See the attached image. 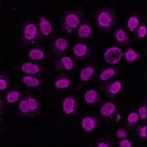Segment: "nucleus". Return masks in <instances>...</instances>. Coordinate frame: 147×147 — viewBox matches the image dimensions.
Instances as JSON below:
<instances>
[{"mask_svg":"<svg viewBox=\"0 0 147 147\" xmlns=\"http://www.w3.org/2000/svg\"><path fill=\"white\" fill-rule=\"evenodd\" d=\"M117 21V12L113 8H103L97 12V24L99 29L102 32H108L111 30Z\"/></svg>","mask_w":147,"mask_h":147,"instance_id":"f257e3e1","label":"nucleus"},{"mask_svg":"<svg viewBox=\"0 0 147 147\" xmlns=\"http://www.w3.org/2000/svg\"><path fill=\"white\" fill-rule=\"evenodd\" d=\"M84 16V12L80 10H73L64 12L61 20V27L66 33L72 34L80 25Z\"/></svg>","mask_w":147,"mask_h":147,"instance_id":"f03ea898","label":"nucleus"},{"mask_svg":"<svg viewBox=\"0 0 147 147\" xmlns=\"http://www.w3.org/2000/svg\"><path fill=\"white\" fill-rule=\"evenodd\" d=\"M18 109L21 115L32 117L39 113L40 108L38 101L36 99L32 97H27L21 101Z\"/></svg>","mask_w":147,"mask_h":147,"instance_id":"7ed1b4c3","label":"nucleus"},{"mask_svg":"<svg viewBox=\"0 0 147 147\" xmlns=\"http://www.w3.org/2000/svg\"><path fill=\"white\" fill-rule=\"evenodd\" d=\"M123 82L121 80H110L103 86L102 90L105 95L109 98H115L123 89Z\"/></svg>","mask_w":147,"mask_h":147,"instance_id":"20e7f679","label":"nucleus"},{"mask_svg":"<svg viewBox=\"0 0 147 147\" xmlns=\"http://www.w3.org/2000/svg\"><path fill=\"white\" fill-rule=\"evenodd\" d=\"M122 56V50L119 47H112L106 51L104 59L108 64H117L121 61Z\"/></svg>","mask_w":147,"mask_h":147,"instance_id":"39448f33","label":"nucleus"},{"mask_svg":"<svg viewBox=\"0 0 147 147\" xmlns=\"http://www.w3.org/2000/svg\"><path fill=\"white\" fill-rule=\"evenodd\" d=\"M117 107L115 103L112 102L106 103L100 109L101 114L107 120H111L115 118L117 114Z\"/></svg>","mask_w":147,"mask_h":147,"instance_id":"423d86ee","label":"nucleus"},{"mask_svg":"<svg viewBox=\"0 0 147 147\" xmlns=\"http://www.w3.org/2000/svg\"><path fill=\"white\" fill-rule=\"evenodd\" d=\"M73 53L76 58L80 59V60H84L89 57L90 49L85 44L78 43L74 47Z\"/></svg>","mask_w":147,"mask_h":147,"instance_id":"0eeeda50","label":"nucleus"},{"mask_svg":"<svg viewBox=\"0 0 147 147\" xmlns=\"http://www.w3.org/2000/svg\"><path fill=\"white\" fill-rule=\"evenodd\" d=\"M63 112L65 114L71 115L76 112L77 109V103L76 99L71 97H66L64 99L63 104H62Z\"/></svg>","mask_w":147,"mask_h":147,"instance_id":"6e6552de","label":"nucleus"},{"mask_svg":"<svg viewBox=\"0 0 147 147\" xmlns=\"http://www.w3.org/2000/svg\"><path fill=\"white\" fill-rule=\"evenodd\" d=\"M74 67L72 59L68 56H64L55 62V68L59 71H70Z\"/></svg>","mask_w":147,"mask_h":147,"instance_id":"1a4fd4ad","label":"nucleus"},{"mask_svg":"<svg viewBox=\"0 0 147 147\" xmlns=\"http://www.w3.org/2000/svg\"><path fill=\"white\" fill-rule=\"evenodd\" d=\"M69 47V43L65 38H60L57 39L53 44V51L56 56H61L65 53Z\"/></svg>","mask_w":147,"mask_h":147,"instance_id":"9d476101","label":"nucleus"},{"mask_svg":"<svg viewBox=\"0 0 147 147\" xmlns=\"http://www.w3.org/2000/svg\"><path fill=\"white\" fill-rule=\"evenodd\" d=\"M78 34L79 38H82V39H88V38H91L93 34L91 25L89 22L82 23L78 28Z\"/></svg>","mask_w":147,"mask_h":147,"instance_id":"9b49d317","label":"nucleus"},{"mask_svg":"<svg viewBox=\"0 0 147 147\" xmlns=\"http://www.w3.org/2000/svg\"><path fill=\"white\" fill-rule=\"evenodd\" d=\"M140 25V16L138 14H131L127 20L126 25L131 33H135Z\"/></svg>","mask_w":147,"mask_h":147,"instance_id":"f8f14e48","label":"nucleus"},{"mask_svg":"<svg viewBox=\"0 0 147 147\" xmlns=\"http://www.w3.org/2000/svg\"><path fill=\"white\" fill-rule=\"evenodd\" d=\"M97 125V118L94 116H91L84 117L81 122V125L82 128L87 131H93L96 127Z\"/></svg>","mask_w":147,"mask_h":147,"instance_id":"ddd939ff","label":"nucleus"},{"mask_svg":"<svg viewBox=\"0 0 147 147\" xmlns=\"http://www.w3.org/2000/svg\"><path fill=\"white\" fill-rule=\"evenodd\" d=\"M24 38L27 41H32L38 36V29L34 24L30 23L25 27L23 32Z\"/></svg>","mask_w":147,"mask_h":147,"instance_id":"4468645a","label":"nucleus"},{"mask_svg":"<svg viewBox=\"0 0 147 147\" xmlns=\"http://www.w3.org/2000/svg\"><path fill=\"white\" fill-rule=\"evenodd\" d=\"M115 38L117 41L121 45H127L129 43V38L124 29L119 28L116 29Z\"/></svg>","mask_w":147,"mask_h":147,"instance_id":"2eb2a0df","label":"nucleus"},{"mask_svg":"<svg viewBox=\"0 0 147 147\" xmlns=\"http://www.w3.org/2000/svg\"><path fill=\"white\" fill-rule=\"evenodd\" d=\"M39 26L40 32L44 36H49L53 31V27L51 23L45 17H41L40 19Z\"/></svg>","mask_w":147,"mask_h":147,"instance_id":"dca6fc26","label":"nucleus"},{"mask_svg":"<svg viewBox=\"0 0 147 147\" xmlns=\"http://www.w3.org/2000/svg\"><path fill=\"white\" fill-rule=\"evenodd\" d=\"M84 101L88 104L97 103L100 101V95L95 90H89L84 94Z\"/></svg>","mask_w":147,"mask_h":147,"instance_id":"f3484780","label":"nucleus"},{"mask_svg":"<svg viewBox=\"0 0 147 147\" xmlns=\"http://www.w3.org/2000/svg\"><path fill=\"white\" fill-rule=\"evenodd\" d=\"M117 73H118V71L117 69H113V68H108L100 73V79L102 82H108V81L114 80Z\"/></svg>","mask_w":147,"mask_h":147,"instance_id":"a211bd4d","label":"nucleus"},{"mask_svg":"<svg viewBox=\"0 0 147 147\" xmlns=\"http://www.w3.org/2000/svg\"><path fill=\"white\" fill-rule=\"evenodd\" d=\"M95 69L93 67L89 66V67H84L83 69L80 71V78L82 82H88L93 78L95 75Z\"/></svg>","mask_w":147,"mask_h":147,"instance_id":"6ab92c4d","label":"nucleus"},{"mask_svg":"<svg viewBox=\"0 0 147 147\" xmlns=\"http://www.w3.org/2000/svg\"><path fill=\"white\" fill-rule=\"evenodd\" d=\"M124 56L126 61L129 64H133L140 58L138 53L131 48L127 49L125 51Z\"/></svg>","mask_w":147,"mask_h":147,"instance_id":"aec40b11","label":"nucleus"},{"mask_svg":"<svg viewBox=\"0 0 147 147\" xmlns=\"http://www.w3.org/2000/svg\"><path fill=\"white\" fill-rule=\"evenodd\" d=\"M21 69L23 72L25 73H28V74H36V73H39L40 67L36 64L29 63H24L22 64Z\"/></svg>","mask_w":147,"mask_h":147,"instance_id":"412c9836","label":"nucleus"},{"mask_svg":"<svg viewBox=\"0 0 147 147\" xmlns=\"http://www.w3.org/2000/svg\"><path fill=\"white\" fill-rule=\"evenodd\" d=\"M71 84L70 79L66 76H61L57 79L55 82V87L58 89H65Z\"/></svg>","mask_w":147,"mask_h":147,"instance_id":"4be33fe9","label":"nucleus"},{"mask_svg":"<svg viewBox=\"0 0 147 147\" xmlns=\"http://www.w3.org/2000/svg\"><path fill=\"white\" fill-rule=\"evenodd\" d=\"M139 115L136 112L132 111L129 114L127 118L126 123L127 126L129 128H132L134 127V126H136V125L138 122L139 121Z\"/></svg>","mask_w":147,"mask_h":147,"instance_id":"5701e85b","label":"nucleus"},{"mask_svg":"<svg viewBox=\"0 0 147 147\" xmlns=\"http://www.w3.org/2000/svg\"><path fill=\"white\" fill-rule=\"evenodd\" d=\"M29 56L34 60H41L45 58V52L41 49H34L29 52Z\"/></svg>","mask_w":147,"mask_h":147,"instance_id":"b1692460","label":"nucleus"},{"mask_svg":"<svg viewBox=\"0 0 147 147\" xmlns=\"http://www.w3.org/2000/svg\"><path fill=\"white\" fill-rule=\"evenodd\" d=\"M147 29L145 24H142L140 25L137 30L136 31L135 34V39L136 40H141L143 38H144L146 36Z\"/></svg>","mask_w":147,"mask_h":147,"instance_id":"393cba45","label":"nucleus"},{"mask_svg":"<svg viewBox=\"0 0 147 147\" xmlns=\"http://www.w3.org/2000/svg\"><path fill=\"white\" fill-rule=\"evenodd\" d=\"M23 82L25 85L30 86V87H38L40 84V82L38 79L31 76L24 77L23 78Z\"/></svg>","mask_w":147,"mask_h":147,"instance_id":"a878e982","label":"nucleus"},{"mask_svg":"<svg viewBox=\"0 0 147 147\" xmlns=\"http://www.w3.org/2000/svg\"><path fill=\"white\" fill-rule=\"evenodd\" d=\"M20 97V93L16 91H11L6 96V100L8 103H14L17 101Z\"/></svg>","mask_w":147,"mask_h":147,"instance_id":"bb28decb","label":"nucleus"},{"mask_svg":"<svg viewBox=\"0 0 147 147\" xmlns=\"http://www.w3.org/2000/svg\"><path fill=\"white\" fill-rule=\"evenodd\" d=\"M127 136V130L123 127L118 128L117 129V131H116V137L119 140L126 139Z\"/></svg>","mask_w":147,"mask_h":147,"instance_id":"cd10ccee","label":"nucleus"},{"mask_svg":"<svg viewBox=\"0 0 147 147\" xmlns=\"http://www.w3.org/2000/svg\"><path fill=\"white\" fill-rule=\"evenodd\" d=\"M138 115L141 120H145L147 118V108L145 104L140 106L138 109Z\"/></svg>","mask_w":147,"mask_h":147,"instance_id":"c85d7f7f","label":"nucleus"},{"mask_svg":"<svg viewBox=\"0 0 147 147\" xmlns=\"http://www.w3.org/2000/svg\"><path fill=\"white\" fill-rule=\"evenodd\" d=\"M138 136L140 139H145L147 135V128L145 125H141L136 129Z\"/></svg>","mask_w":147,"mask_h":147,"instance_id":"c756f323","label":"nucleus"},{"mask_svg":"<svg viewBox=\"0 0 147 147\" xmlns=\"http://www.w3.org/2000/svg\"><path fill=\"white\" fill-rule=\"evenodd\" d=\"M113 143L112 142L111 139L105 137V138L101 140L100 142H97L96 146L99 147H110L113 146Z\"/></svg>","mask_w":147,"mask_h":147,"instance_id":"7c9ffc66","label":"nucleus"},{"mask_svg":"<svg viewBox=\"0 0 147 147\" xmlns=\"http://www.w3.org/2000/svg\"><path fill=\"white\" fill-rule=\"evenodd\" d=\"M8 86V80H6L5 78H2L1 77L0 79V89L1 91H3Z\"/></svg>","mask_w":147,"mask_h":147,"instance_id":"2f4dec72","label":"nucleus"},{"mask_svg":"<svg viewBox=\"0 0 147 147\" xmlns=\"http://www.w3.org/2000/svg\"><path fill=\"white\" fill-rule=\"evenodd\" d=\"M119 146H121V147H131L132 144L128 140L123 139L122 140H121V142H119Z\"/></svg>","mask_w":147,"mask_h":147,"instance_id":"473e14b6","label":"nucleus"}]
</instances>
